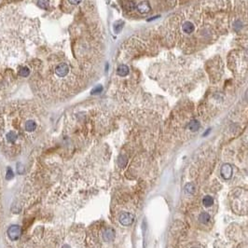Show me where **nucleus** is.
<instances>
[{"mask_svg":"<svg viewBox=\"0 0 248 248\" xmlns=\"http://www.w3.org/2000/svg\"><path fill=\"white\" fill-rule=\"evenodd\" d=\"M37 5L41 9H47L49 7V5H50V1H49V0H38Z\"/></svg>","mask_w":248,"mask_h":248,"instance_id":"obj_16","label":"nucleus"},{"mask_svg":"<svg viewBox=\"0 0 248 248\" xmlns=\"http://www.w3.org/2000/svg\"><path fill=\"white\" fill-rule=\"evenodd\" d=\"M220 173H221V175L223 176L224 179H231V176H232V167L231 165L229 164V163H226L224 164L223 166L221 167V170H220Z\"/></svg>","mask_w":248,"mask_h":248,"instance_id":"obj_3","label":"nucleus"},{"mask_svg":"<svg viewBox=\"0 0 248 248\" xmlns=\"http://www.w3.org/2000/svg\"><path fill=\"white\" fill-rule=\"evenodd\" d=\"M195 191V186L193 183H188L185 186V192L187 194H192Z\"/></svg>","mask_w":248,"mask_h":248,"instance_id":"obj_13","label":"nucleus"},{"mask_svg":"<svg viewBox=\"0 0 248 248\" xmlns=\"http://www.w3.org/2000/svg\"><path fill=\"white\" fill-rule=\"evenodd\" d=\"M4 221V183H3V174L0 166V232Z\"/></svg>","mask_w":248,"mask_h":248,"instance_id":"obj_1","label":"nucleus"},{"mask_svg":"<svg viewBox=\"0 0 248 248\" xmlns=\"http://www.w3.org/2000/svg\"><path fill=\"white\" fill-rule=\"evenodd\" d=\"M63 248H70V247H69V245H67V244H65V245L63 246Z\"/></svg>","mask_w":248,"mask_h":248,"instance_id":"obj_20","label":"nucleus"},{"mask_svg":"<svg viewBox=\"0 0 248 248\" xmlns=\"http://www.w3.org/2000/svg\"><path fill=\"white\" fill-rule=\"evenodd\" d=\"M102 91H103V87L101 86V85H99V86H97V87H95L92 91V95H96V94H99L100 92H102Z\"/></svg>","mask_w":248,"mask_h":248,"instance_id":"obj_18","label":"nucleus"},{"mask_svg":"<svg viewBox=\"0 0 248 248\" xmlns=\"http://www.w3.org/2000/svg\"><path fill=\"white\" fill-rule=\"evenodd\" d=\"M80 1H81V0H68V2L70 4H72V5H77V4L80 3Z\"/></svg>","mask_w":248,"mask_h":248,"instance_id":"obj_19","label":"nucleus"},{"mask_svg":"<svg viewBox=\"0 0 248 248\" xmlns=\"http://www.w3.org/2000/svg\"><path fill=\"white\" fill-rule=\"evenodd\" d=\"M150 9L151 8L148 1H142L141 3L137 5V10L141 14H147L150 11Z\"/></svg>","mask_w":248,"mask_h":248,"instance_id":"obj_6","label":"nucleus"},{"mask_svg":"<svg viewBox=\"0 0 248 248\" xmlns=\"http://www.w3.org/2000/svg\"><path fill=\"white\" fill-rule=\"evenodd\" d=\"M202 203L205 207H210V206H212L214 203V199L209 195L204 196V198L202 199Z\"/></svg>","mask_w":248,"mask_h":248,"instance_id":"obj_12","label":"nucleus"},{"mask_svg":"<svg viewBox=\"0 0 248 248\" xmlns=\"http://www.w3.org/2000/svg\"><path fill=\"white\" fill-rule=\"evenodd\" d=\"M119 222L121 225L123 226H130L133 224V220H134V216L133 215H132L131 213H122L119 216Z\"/></svg>","mask_w":248,"mask_h":248,"instance_id":"obj_2","label":"nucleus"},{"mask_svg":"<svg viewBox=\"0 0 248 248\" xmlns=\"http://www.w3.org/2000/svg\"><path fill=\"white\" fill-rule=\"evenodd\" d=\"M19 74L21 76H23V77H27L30 74V70L26 66H22V67L19 69Z\"/></svg>","mask_w":248,"mask_h":248,"instance_id":"obj_15","label":"nucleus"},{"mask_svg":"<svg viewBox=\"0 0 248 248\" xmlns=\"http://www.w3.org/2000/svg\"><path fill=\"white\" fill-rule=\"evenodd\" d=\"M37 128V124L34 119H27L24 122V129L25 132L28 133H34Z\"/></svg>","mask_w":248,"mask_h":248,"instance_id":"obj_5","label":"nucleus"},{"mask_svg":"<svg viewBox=\"0 0 248 248\" xmlns=\"http://www.w3.org/2000/svg\"><path fill=\"white\" fill-rule=\"evenodd\" d=\"M210 218H211L210 215H209L208 213H205V212L201 213V214L199 216V221H200L201 224H207V223L210 221Z\"/></svg>","mask_w":248,"mask_h":248,"instance_id":"obj_11","label":"nucleus"},{"mask_svg":"<svg viewBox=\"0 0 248 248\" xmlns=\"http://www.w3.org/2000/svg\"><path fill=\"white\" fill-rule=\"evenodd\" d=\"M200 126H201V124L197 119H192L189 124V129L191 132H197L200 129Z\"/></svg>","mask_w":248,"mask_h":248,"instance_id":"obj_10","label":"nucleus"},{"mask_svg":"<svg viewBox=\"0 0 248 248\" xmlns=\"http://www.w3.org/2000/svg\"><path fill=\"white\" fill-rule=\"evenodd\" d=\"M69 72V66L63 63V64H60L56 68H55V74L60 77H66Z\"/></svg>","mask_w":248,"mask_h":248,"instance_id":"obj_4","label":"nucleus"},{"mask_svg":"<svg viewBox=\"0 0 248 248\" xmlns=\"http://www.w3.org/2000/svg\"><path fill=\"white\" fill-rule=\"evenodd\" d=\"M182 31L185 33V34H187V35H190L191 34L194 29H195V26L194 24L191 23V22H185L183 24H182Z\"/></svg>","mask_w":248,"mask_h":248,"instance_id":"obj_8","label":"nucleus"},{"mask_svg":"<svg viewBox=\"0 0 248 248\" xmlns=\"http://www.w3.org/2000/svg\"><path fill=\"white\" fill-rule=\"evenodd\" d=\"M115 238V231L111 228L107 229L103 233V239L105 242H111Z\"/></svg>","mask_w":248,"mask_h":248,"instance_id":"obj_7","label":"nucleus"},{"mask_svg":"<svg viewBox=\"0 0 248 248\" xmlns=\"http://www.w3.org/2000/svg\"><path fill=\"white\" fill-rule=\"evenodd\" d=\"M123 24H124V23H123V22H121V21H118V22H116V23L114 24V25H113V27H114V31H115L116 33H118V32H119V31L122 29Z\"/></svg>","mask_w":248,"mask_h":248,"instance_id":"obj_17","label":"nucleus"},{"mask_svg":"<svg viewBox=\"0 0 248 248\" xmlns=\"http://www.w3.org/2000/svg\"><path fill=\"white\" fill-rule=\"evenodd\" d=\"M127 161H128V160H127V157L126 156L122 155V156H119L118 157V165H119L120 167H124V166H125V165L127 164Z\"/></svg>","mask_w":248,"mask_h":248,"instance_id":"obj_14","label":"nucleus"},{"mask_svg":"<svg viewBox=\"0 0 248 248\" xmlns=\"http://www.w3.org/2000/svg\"><path fill=\"white\" fill-rule=\"evenodd\" d=\"M117 74L120 77H125L129 74V67L125 65H121L117 69Z\"/></svg>","mask_w":248,"mask_h":248,"instance_id":"obj_9","label":"nucleus"}]
</instances>
